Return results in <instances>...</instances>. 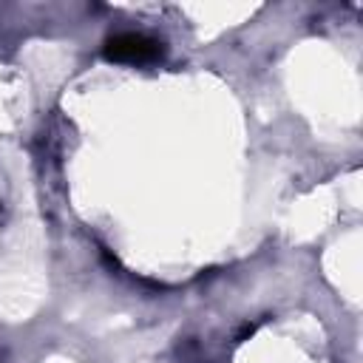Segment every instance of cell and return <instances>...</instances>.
I'll return each instance as SVG.
<instances>
[{
	"label": "cell",
	"mask_w": 363,
	"mask_h": 363,
	"mask_svg": "<svg viewBox=\"0 0 363 363\" xmlns=\"http://www.w3.org/2000/svg\"><path fill=\"white\" fill-rule=\"evenodd\" d=\"M105 60L111 63H153L165 54V43L162 40H153L148 34H134V31H123L105 40L102 49Z\"/></svg>",
	"instance_id": "cell-1"
}]
</instances>
